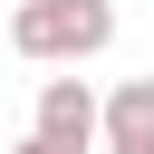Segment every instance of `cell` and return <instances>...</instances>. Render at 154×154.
<instances>
[{
  "label": "cell",
  "instance_id": "1",
  "mask_svg": "<svg viewBox=\"0 0 154 154\" xmlns=\"http://www.w3.org/2000/svg\"><path fill=\"white\" fill-rule=\"evenodd\" d=\"M10 48L38 67H77L116 48V0H19L10 10Z\"/></svg>",
  "mask_w": 154,
  "mask_h": 154
},
{
  "label": "cell",
  "instance_id": "2",
  "mask_svg": "<svg viewBox=\"0 0 154 154\" xmlns=\"http://www.w3.org/2000/svg\"><path fill=\"white\" fill-rule=\"evenodd\" d=\"M29 135H38L48 154H96V87H87V77H38Z\"/></svg>",
  "mask_w": 154,
  "mask_h": 154
},
{
  "label": "cell",
  "instance_id": "3",
  "mask_svg": "<svg viewBox=\"0 0 154 154\" xmlns=\"http://www.w3.org/2000/svg\"><path fill=\"white\" fill-rule=\"evenodd\" d=\"M96 154H154V77H116L96 96Z\"/></svg>",
  "mask_w": 154,
  "mask_h": 154
},
{
  "label": "cell",
  "instance_id": "4",
  "mask_svg": "<svg viewBox=\"0 0 154 154\" xmlns=\"http://www.w3.org/2000/svg\"><path fill=\"white\" fill-rule=\"evenodd\" d=\"M10 154H48V144H38V135H29V144H10Z\"/></svg>",
  "mask_w": 154,
  "mask_h": 154
}]
</instances>
